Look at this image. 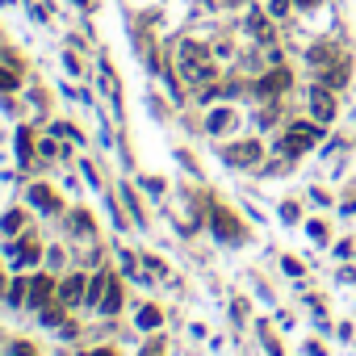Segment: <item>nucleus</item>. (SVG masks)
<instances>
[{"label": "nucleus", "mask_w": 356, "mask_h": 356, "mask_svg": "<svg viewBox=\"0 0 356 356\" xmlns=\"http://www.w3.org/2000/svg\"><path fill=\"white\" fill-rule=\"evenodd\" d=\"M181 72H185V80H193V84H206V80H210V59H206V51H202L197 42H185V47H181Z\"/></svg>", "instance_id": "obj_1"}, {"label": "nucleus", "mask_w": 356, "mask_h": 356, "mask_svg": "<svg viewBox=\"0 0 356 356\" xmlns=\"http://www.w3.org/2000/svg\"><path fill=\"white\" fill-rule=\"evenodd\" d=\"M323 138V130L318 126H306V122H298V126H289V134H285V155H298V151H306V147H314Z\"/></svg>", "instance_id": "obj_2"}, {"label": "nucleus", "mask_w": 356, "mask_h": 356, "mask_svg": "<svg viewBox=\"0 0 356 356\" xmlns=\"http://www.w3.org/2000/svg\"><path fill=\"white\" fill-rule=\"evenodd\" d=\"M306 101H310V113H314V122H331L335 118V97H331V88H310L306 92Z\"/></svg>", "instance_id": "obj_3"}, {"label": "nucleus", "mask_w": 356, "mask_h": 356, "mask_svg": "<svg viewBox=\"0 0 356 356\" xmlns=\"http://www.w3.org/2000/svg\"><path fill=\"white\" fill-rule=\"evenodd\" d=\"M256 155H260L256 143H239V147L227 151V163H256Z\"/></svg>", "instance_id": "obj_4"}, {"label": "nucleus", "mask_w": 356, "mask_h": 356, "mask_svg": "<svg viewBox=\"0 0 356 356\" xmlns=\"http://www.w3.org/2000/svg\"><path fill=\"white\" fill-rule=\"evenodd\" d=\"M214 231H218L222 239H231V243L243 239V231H235V227H231V214H222V210H214Z\"/></svg>", "instance_id": "obj_5"}, {"label": "nucleus", "mask_w": 356, "mask_h": 356, "mask_svg": "<svg viewBox=\"0 0 356 356\" xmlns=\"http://www.w3.org/2000/svg\"><path fill=\"white\" fill-rule=\"evenodd\" d=\"M34 260H38V243L34 239H22L13 248V264H34Z\"/></svg>", "instance_id": "obj_6"}, {"label": "nucleus", "mask_w": 356, "mask_h": 356, "mask_svg": "<svg viewBox=\"0 0 356 356\" xmlns=\"http://www.w3.org/2000/svg\"><path fill=\"white\" fill-rule=\"evenodd\" d=\"M285 84H289V72H273V76L260 80V92H281Z\"/></svg>", "instance_id": "obj_7"}, {"label": "nucleus", "mask_w": 356, "mask_h": 356, "mask_svg": "<svg viewBox=\"0 0 356 356\" xmlns=\"http://www.w3.org/2000/svg\"><path fill=\"white\" fill-rule=\"evenodd\" d=\"M59 298H63V302H67V306H76V302H80V298H84V281H80V277H72V281H67V285H63V293H59Z\"/></svg>", "instance_id": "obj_8"}, {"label": "nucleus", "mask_w": 356, "mask_h": 356, "mask_svg": "<svg viewBox=\"0 0 356 356\" xmlns=\"http://www.w3.org/2000/svg\"><path fill=\"white\" fill-rule=\"evenodd\" d=\"M30 197H34V206H38V210H55V197H51V189H47V185H34V189H30Z\"/></svg>", "instance_id": "obj_9"}, {"label": "nucleus", "mask_w": 356, "mask_h": 356, "mask_svg": "<svg viewBox=\"0 0 356 356\" xmlns=\"http://www.w3.org/2000/svg\"><path fill=\"white\" fill-rule=\"evenodd\" d=\"M47 298H51V281H47V277H38V281L30 285V302H34V306H42Z\"/></svg>", "instance_id": "obj_10"}, {"label": "nucleus", "mask_w": 356, "mask_h": 356, "mask_svg": "<svg viewBox=\"0 0 356 356\" xmlns=\"http://www.w3.org/2000/svg\"><path fill=\"white\" fill-rule=\"evenodd\" d=\"M118 306H122V289H118V285H105V293H101V310L113 314Z\"/></svg>", "instance_id": "obj_11"}, {"label": "nucleus", "mask_w": 356, "mask_h": 356, "mask_svg": "<svg viewBox=\"0 0 356 356\" xmlns=\"http://www.w3.org/2000/svg\"><path fill=\"white\" fill-rule=\"evenodd\" d=\"M227 126H231V113H227V109H218V113H210V130H214V134H222Z\"/></svg>", "instance_id": "obj_12"}, {"label": "nucleus", "mask_w": 356, "mask_h": 356, "mask_svg": "<svg viewBox=\"0 0 356 356\" xmlns=\"http://www.w3.org/2000/svg\"><path fill=\"white\" fill-rule=\"evenodd\" d=\"M138 327H147V331H151V327H159V310H151V306H147V310L138 314Z\"/></svg>", "instance_id": "obj_13"}, {"label": "nucleus", "mask_w": 356, "mask_h": 356, "mask_svg": "<svg viewBox=\"0 0 356 356\" xmlns=\"http://www.w3.org/2000/svg\"><path fill=\"white\" fill-rule=\"evenodd\" d=\"M17 88V80H13V72H0V92H13Z\"/></svg>", "instance_id": "obj_14"}, {"label": "nucleus", "mask_w": 356, "mask_h": 356, "mask_svg": "<svg viewBox=\"0 0 356 356\" xmlns=\"http://www.w3.org/2000/svg\"><path fill=\"white\" fill-rule=\"evenodd\" d=\"M13 356H34V348H30V343H17V348H13Z\"/></svg>", "instance_id": "obj_15"}, {"label": "nucleus", "mask_w": 356, "mask_h": 356, "mask_svg": "<svg viewBox=\"0 0 356 356\" xmlns=\"http://www.w3.org/2000/svg\"><path fill=\"white\" fill-rule=\"evenodd\" d=\"M88 356H113V352H109V348H97V352H88Z\"/></svg>", "instance_id": "obj_16"}, {"label": "nucleus", "mask_w": 356, "mask_h": 356, "mask_svg": "<svg viewBox=\"0 0 356 356\" xmlns=\"http://www.w3.org/2000/svg\"><path fill=\"white\" fill-rule=\"evenodd\" d=\"M298 5H302V9H314V5H318V0H298Z\"/></svg>", "instance_id": "obj_17"}]
</instances>
